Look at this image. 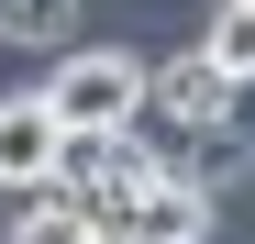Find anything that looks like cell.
Listing matches in <instances>:
<instances>
[{"label":"cell","instance_id":"cell-1","mask_svg":"<svg viewBox=\"0 0 255 244\" xmlns=\"http://www.w3.org/2000/svg\"><path fill=\"white\" fill-rule=\"evenodd\" d=\"M33 100H45L67 133H122V122H144V56L133 45H67L33 78Z\"/></svg>","mask_w":255,"mask_h":244},{"label":"cell","instance_id":"cell-2","mask_svg":"<svg viewBox=\"0 0 255 244\" xmlns=\"http://www.w3.org/2000/svg\"><path fill=\"white\" fill-rule=\"evenodd\" d=\"M211 211H222V200H200L189 178H155L144 200H122V211H100L89 233H100V244H211Z\"/></svg>","mask_w":255,"mask_h":244},{"label":"cell","instance_id":"cell-3","mask_svg":"<svg viewBox=\"0 0 255 244\" xmlns=\"http://www.w3.org/2000/svg\"><path fill=\"white\" fill-rule=\"evenodd\" d=\"M144 111H155V122H178V133H189V122H222V111H233V78L211 67L200 45H189V56H166V67L144 56Z\"/></svg>","mask_w":255,"mask_h":244},{"label":"cell","instance_id":"cell-4","mask_svg":"<svg viewBox=\"0 0 255 244\" xmlns=\"http://www.w3.org/2000/svg\"><path fill=\"white\" fill-rule=\"evenodd\" d=\"M56 144H67V122L45 111V100H0V189H45L56 178Z\"/></svg>","mask_w":255,"mask_h":244},{"label":"cell","instance_id":"cell-5","mask_svg":"<svg viewBox=\"0 0 255 244\" xmlns=\"http://www.w3.org/2000/svg\"><path fill=\"white\" fill-rule=\"evenodd\" d=\"M244 167H255V144H244V122H233V111H222V122H189V155H166V178H189L200 200H222Z\"/></svg>","mask_w":255,"mask_h":244},{"label":"cell","instance_id":"cell-6","mask_svg":"<svg viewBox=\"0 0 255 244\" xmlns=\"http://www.w3.org/2000/svg\"><path fill=\"white\" fill-rule=\"evenodd\" d=\"M0 244H100V233H89V211L45 178V189H11V233H0Z\"/></svg>","mask_w":255,"mask_h":244},{"label":"cell","instance_id":"cell-7","mask_svg":"<svg viewBox=\"0 0 255 244\" xmlns=\"http://www.w3.org/2000/svg\"><path fill=\"white\" fill-rule=\"evenodd\" d=\"M200 56L233 78V89H255V11L244 0H211V22H200Z\"/></svg>","mask_w":255,"mask_h":244},{"label":"cell","instance_id":"cell-8","mask_svg":"<svg viewBox=\"0 0 255 244\" xmlns=\"http://www.w3.org/2000/svg\"><path fill=\"white\" fill-rule=\"evenodd\" d=\"M0 33H11V45H67L78 0H0Z\"/></svg>","mask_w":255,"mask_h":244},{"label":"cell","instance_id":"cell-9","mask_svg":"<svg viewBox=\"0 0 255 244\" xmlns=\"http://www.w3.org/2000/svg\"><path fill=\"white\" fill-rule=\"evenodd\" d=\"M244 11H255V0H244Z\"/></svg>","mask_w":255,"mask_h":244}]
</instances>
